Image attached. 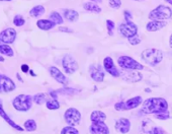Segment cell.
Returning a JSON list of instances; mask_svg holds the SVG:
<instances>
[{
	"mask_svg": "<svg viewBox=\"0 0 172 134\" xmlns=\"http://www.w3.org/2000/svg\"><path fill=\"white\" fill-rule=\"evenodd\" d=\"M168 109V104L163 97H151L143 102L142 113L144 114H159L166 112Z\"/></svg>",
	"mask_w": 172,
	"mask_h": 134,
	"instance_id": "1",
	"label": "cell"
},
{
	"mask_svg": "<svg viewBox=\"0 0 172 134\" xmlns=\"http://www.w3.org/2000/svg\"><path fill=\"white\" fill-rule=\"evenodd\" d=\"M142 59L145 61L146 63H148L151 66H155L158 65L163 59V52L159 49H146L142 52Z\"/></svg>",
	"mask_w": 172,
	"mask_h": 134,
	"instance_id": "2",
	"label": "cell"
},
{
	"mask_svg": "<svg viewBox=\"0 0 172 134\" xmlns=\"http://www.w3.org/2000/svg\"><path fill=\"white\" fill-rule=\"evenodd\" d=\"M171 16H172L171 8L165 5H158L155 9H153L150 12L149 18L152 20H160V22H163V20L171 18Z\"/></svg>",
	"mask_w": 172,
	"mask_h": 134,
	"instance_id": "3",
	"label": "cell"
},
{
	"mask_svg": "<svg viewBox=\"0 0 172 134\" xmlns=\"http://www.w3.org/2000/svg\"><path fill=\"white\" fill-rule=\"evenodd\" d=\"M117 63L118 65L122 68V69H126V70H143L144 66L141 64L137 62L136 60L133 59L132 57H129V56H121L120 58L117 59Z\"/></svg>",
	"mask_w": 172,
	"mask_h": 134,
	"instance_id": "4",
	"label": "cell"
},
{
	"mask_svg": "<svg viewBox=\"0 0 172 134\" xmlns=\"http://www.w3.org/2000/svg\"><path fill=\"white\" fill-rule=\"evenodd\" d=\"M32 97L27 95H19L13 100V106L17 111L26 112L31 108Z\"/></svg>",
	"mask_w": 172,
	"mask_h": 134,
	"instance_id": "5",
	"label": "cell"
},
{
	"mask_svg": "<svg viewBox=\"0 0 172 134\" xmlns=\"http://www.w3.org/2000/svg\"><path fill=\"white\" fill-rule=\"evenodd\" d=\"M141 104H143V99L142 97H135L132 99L128 100L127 102H120L117 103L114 108L117 111H128V110H132L139 107Z\"/></svg>",
	"mask_w": 172,
	"mask_h": 134,
	"instance_id": "6",
	"label": "cell"
},
{
	"mask_svg": "<svg viewBox=\"0 0 172 134\" xmlns=\"http://www.w3.org/2000/svg\"><path fill=\"white\" fill-rule=\"evenodd\" d=\"M62 65L65 72L68 74H73L78 70V63L74 57L70 54H66L63 57Z\"/></svg>",
	"mask_w": 172,
	"mask_h": 134,
	"instance_id": "7",
	"label": "cell"
},
{
	"mask_svg": "<svg viewBox=\"0 0 172 134\" xmlns=\"http://www.w3.org/2000/svg\"><path fill=\"white\" fill-rule=\"evenodd\" d=\"M118 32H121L125 38H132L138 34V27L133 22H126L125 23H121L118 27Z\"/></svg>",
	"mask_w": 172,
	"mask_h": 134,
	"instance_id": "8",
	"label": "cell"
},
{
	"mask_svg": "<svg viewBox=\"0 0 172 134\" xmlns=\"http://www.w3.org/2000/svg\"><path fill=\"white\" fill-rule=\"evenodd\" d=\"M65 120H66L67 124L70 126H75L78 124L81 120V114L77 109L75 108H69L64 114Z\"/></svg>",
	"mask_w": 172,
	"mask_h": 134,
	"instance_id": "9",
	"label": "cell"
},
{
	"mask_svg": "<svg viewBox=\"0 0 172 134\" xmlns=\"http://www.w3.org/2000/svg\"><path fill=\"white\" fill-rule=\"evenodd\" d=\"M89 72L90 75H91V78L94 81H97V82H101L104 79V71L102 69L101 65L99 64H92L91 66L89 67Z\"/></svg>",
	"mask_w": 172,
	"mask_h": 134,
	"instance_id": "10",
	"label": "cell"
},
{
	"mask_svg": "<svg viewBox=\"0 0 172 134\" xmlns=\"http://www.w3.org/2000/svg\"><path fill=\"white\" fill-rule=\"evenodd\" d=\"M122 79L128 81V82H138L142 80V73L138 70H126L120 75Z\"/></svg>",
	"mask_w": 172,
	"mask_h": 134,
	"instance_id": "11",
	"label": "cell"
},
{
	"mask_svg": "<svg viewBox=\"0 0 172 134\" xmlns=\"http://www.w3.org/2000/svg\"><path fill=\"white\" fill-rule=\"evenodd\" d=\"M103 66H104V69L106 70V72H108L112 76L120 77L121 73L117 70L116 65H114L112 57H105V58L103 59Z\"/></svg>",
	"mask_w": 172,
	"mask_h": 134,
	"instance_id": "12",
	"label": "cell"
},
{
	"mask_svg": "<svg viewBox=\"0 0 172 134\" xmlns=\"http://www.w3.org/2000/svg\"><path fill=\"white\" fill-rule=\"evenodd\" d=\"M89 130L91 134H109L108 126L103 122H92Z\"/></svg>",
	"mask_w": 172,
	"mask_h": 134,
	"instance_id": "13",
	"label": "cell"
},
{
	"mask_svg": "<svg viewBox=\"0 0 172 134\" xmlns=\"http://www.w3.org/2000/svg\"><path fill=\"white\" fill-rule=\"evenodd\" d=\"M15 88V84L9 77L0 74V89L4 92H12Z\"/></svg>",
	"mask_w": 172,
	"mask_h": 134,
	"instance_id": "14",
	"label": "cell"
},
{
	"mask_svg": "<svg viewBox=\"0 0 172 134\" xmlns=\"http://www.w3.org/2000/svg\"><path fill=\"white\" fill-rule=\"evenodd\" d=\"M16 38V32L13 28H6L5 31H3L0 34V41L5 44H11L15 41Z\"/></svg>",
	"mask_w": 172,
	"mask_h": 134,
	"instance_id": "15",
	"label": "cell"
},
{
	"mask_svg": "<svg viewBox=\"0 0 172 134\" xmlns=\"http://www.w3.org/2000/svg\"><path fill=\"white\" fill-rule=\"evenodd\" d=\"M116 129L122 134H126L130 131L131 129V122L127 118H120L116 122Z\"/></svg>",
	"mask_w": 172,
	"mask_h": 134,
	"instance_id": "16",
	"label": "cell"
},
{
	"mask_svg": "<svg viewBox=\"0 0 172 134\" xmlns=\"http://www.w3.org/2000/svg\"><path fill=\"white\" fill-rule=\"evenodd\" d=\"M50 73L52 77L54 78L56 81H58L59 83L61 84H64V85H67L68 83V79L66 78V76H65L62 72L57 67H54V66H51L50 67Z\"/></svg>",
	"mask_w": 172,
	"mask_h": 134,
	"instance_id": "17",
	"label": "cell"
},
{
	"mask_svg": "<svg viewBox=\"0 0 172 134\" xmlns=\"http://www.w3.org/2000/svg\"><path fill=\"white\" fill-rule=\"evenodd\" d=\"M167 24L166 22H160V20H152L146 24V28L148 32H157L162 30Z\"/></svg>",
	"mask_w": 172,
	"mask_h": 134,
	"instance_id": "18",
	"label": "cell"
},
{
	"mask_svg": "<svg viewBox=\"0 0 172 134\" xmlns=\"http://www.w3.org/2000/svg\"><path fill=\"white\" fill-rule=\"evenodd\" d=\"M154 127H155V124L153 123V122L149 119H147V120L142 121L140 131L142 134H151L153 131Z\"/></svg>",
	"mask_w": 172,
	"mask_h": 134,
	"instance_id": "19",
	"label": "cell"
},
{
	"mask_svg": "<svg viewBox=\"0 0 172 134\" xmlns=\"http://www.w3.org/2000/svg\"><path fill=\"white\" fill-rule=\"evenodd\" d=\"M0 116L3 117V119L5 120V121H6L7 123L9 124V125H11L13 128H15L16 130H19V131H22V130H23L22 127H19V126H18L17 124H15L14 122L12 121V120L10 119V118L7 116V114H6L5 112H4V110H3V108H2V103H1V100H0Z\"/></svg>",
	"mask_w": 172,
	"mask_h": 134,
	"instance_id": "20",
	"label": "cell"
},
{
	"mask_svg": "<svg viewBox=\"0 0 172 134\" xmlns=\"http://www.w3.org/2000/svg\"><path fill=\"white\" fill-rule=\"evenodd\" d=\"M36 26H38V27H40L41 30L48 31V30H51L52 27H54L56 26V23L53 22L52 20L40 19V20H38V22H36Z\"/></svg>",
	"mask_w": 172,
	"mask_h": 134,
	"instance_id": "21",
	"label": "cell"
},
{
	"mask_svg": "<svg viewBox=\"0 0 172 134\" xmlns=\"http://www.w3.org/2000/svg\"><path fill=\"white\" fill-rule=\"evenodd\" d=\"M64 17L66 18L69 22H77L79 18V14L78 12L73 10V9H66L64 10Z\"/></svg>",
	"mask_w": 172,
	"mask_h": 134,
	"instance_id": "22",
	"label": "cell"
},
{
	"mask_svg": "<svg viewBox=\"0 0 172 134\" xmlns=\"http://www.w3.org/2000/svg\"><path fill=\"white\" fill-rule=\"evenodd\" d=\"M106 115L101 111H93L90 115V120L92 122H104Z\"/></svg>",
	"mask_w": 172,
	"mask_h": 134,
	"instance_id": "23",
	"label": "cell"
},
{
	"mask_svg": "<svg viewBox=\"0 0 172 134\" xmlns=\"http://www.w3.org/2000/svg\"><path fill=\"white\" fill-rule=\"evenodd\" d=\"M83 7H84L85 10L94 12V13H100V12H101V8L98 6L97 4L92 3V2H86V3H84Z\"/></svg>",
	"mask_w": 172,
	"mask_h": 134,
	"instance_id": "24",
	"label": "cell"
},
{
	"mask_svg": "<svg viewBox=\"0 0 172 134\" xmlns=\"http://www.w3.org/2000/svg\"><path fill=\"white\" fill-rule=\"evenodd\" d=\"M45 13V7L43 5H36L31 10L30 14L34 17H38L40 15H43Z\"/></svg>",
	"mask_w": 172,
	"mask_h": 134,
	"instance_id": "25",
	"label": "cell"
},
{
	"mask_svg": "<svg viewBox=\"0 0 172 134\" xmlns=\"http://www.w3.org/2000/svg\"><path fill=\"white\" fill-rule=\"evenodd\" d=\"M0 53L1 54H4L8 57H12L13 56V50L8 46V45H0Z\"/></svg>",
	"mask_w": 172,
	"mask_h": 134,
	"instance_id": "26",
	"label": "cell"
},
{
	"mask_svg": "<svg viewBox=\"0 0 172 134\" xmlns=\"http://www.w3.org/2000/svg\"><path fill=\"white\" fill-rule=\"evenodd\" d=\"M50 20H52L53 22H55L56 24H61L63 23V18L58 12L53 11L52 13L50 14Z\"/></svg>",
	"mask_w": 172,
	"mask_h": 134,
	"instance_id": "27",
	"label": "cell"
},
{
	"mask_svg": "<svg viewBox=\"0 0 172 134\" xmlns=\"http://www.w3.org/2000/svg\"><path fill=\"white\" fill-rule=\"evenodd\" d=\"M63 93V95H74V93L79 92V89H75V88H71V87H66L61 88L59 91H57V93Z\"/></svg>",
	"mask_w": 172,
	"mask_h": 134,
	"instance_id": "28",
	"label": "cell"
},
{
	"mask_svg": "<svg viewBox=\"0 0 172 134\" xmlns=\"http://www.w3.org/2000/svg\"><path fill=\"white\" fill-rule=\"evenodd\" d=\"M24 127L27 130V131H35L36 129V123L35 120L32 119H30L26 121V123H24Z\"/></svg>",
	"mask_w": 172,
	"mask_h": 134,
	"instance_id": "29",
	"label": "cell"
},
{
	"mask_svg": "<svg viewBox=\"0 0 172 134\" xmlns=\"http://www.w3.org/2000/svg\"><path fill=\"white\" fill-rule=\"evenodd\" d=\"M47 108L49 110H58L60 108V104L57 100H52L47 102Z\"/></svg>",
	"mask_w": 172,
	"mask_h": 134,
	"instance_id": "30",
	"label": "cell"
},
{
	"mask_svg": "<svg viewBox=\"0 0 172 134\" xmlns=\"http://www.w3.org/2000/svg\"><path fill=\"white\" fill-rule=\"evenodd\" d=\"M78 130L73 126H68V127H64L61 131V134H78Z\"/></svg>",
	"mask_w": 172,
	"mask_h": 134,
	"instance_id": "31",
	"label": "cell"
},
{
	"mask_svg": "<svg viewBox=\"0 0 172 134\" xmlns=\"http://www.w3.org/2000/svg\"><path fill=\"white\" fill-rule=\"evenodd\" d=\"M46 95L45 93H38V95H36L34 97V101H35V103L36 104H39V105H42L44 104L45 102H46Z\"/></svg>",
	"mask_w": 172,
	"mask_h": 134,
	"instance_id": "32",
	"label": "cell"
},
{
	"mask_svg": "<svg viewBox=\"0 0 172 134\" xmlns=\"http://www.w3.org/2000/svg\"><path fill=\"white\" fill-rule=\"evenodd\" d=\"M106 27H108V35L109 36H112L113 35V30H114V27H116V24L112 22V20L110 19H108L106 20Z\"/></svg>",
	"mask_w": 172,
	"mask_h": 134,
	"instance_id": "33",
	"label": "cell"
},
{
	"mask_svg": "<svg viewBox=\"0 0 172 134\" xmlns=\"http://www.w3.org/2000/svg\"><path fill=\"white\" fill-rule=\"evenodd\" d=\"M109 6L113 9H118L122 5V0H109Z\"/></svg>",
	"mask_w": 172,
	"mask_h": 134,
	"instance_id": "34",
	"label": "cell"
},
{
	"mask_svg": "<svg viewBox=\"0 0 172 134\" xmlns=\"http://www.w3.org/2000/svg\"><path fill=\"white\" fill-rule=\"evenodd\" d=\"M13 23L16 27H22L24 24V19L22 15H16L14 19H13Z\"/></svg>",
	"mask_w": 172,
	"mask_h": 134,
	"instance_id": "35",
	"label": "cell"
},
{
	"mask_svg": "<svg viewBox=\"0 0 172 134\" xmlns=\"http://www.w3.org/2000/svg\"><path fill=\"white\" fill-rule=\"evenodd\" d=\"M169 112L166 111V112H163V113H159V114H156L155 117H156V119H159V120H167L169 119Z\"/></svg>",
	"mask_w": 172,
	"mask_h": 134,
	"instance_id": "36",
	"label": "cell"
},
{
	"mask_svg": "<svg viewBox=\"0 0 172 134\" xmlns=\"http://www.w3.org/2000/svg\"><path fill=\"white\" fill-rule=\"evenodd\" d=\"M129 42H130L131 45H133V46H137V45H139L141 43V39H140V37L136 35V36L132 37V38H130Z\"/></svg>",
	"mask_w": 172,
	"mask_h": 134,
	"instance_id": "37",
	"label": "cell"
},
{
	"mask_svg": "<svg viewBox=\"0 0 172 134\" xmlns=\"http://www.w3.org/2000/svg\"><path fill=\"white\" fill-rule=\"evenodd\" d=\"M164 133H165L164 130H163L161 127H157V126H155L151 134H164Z\"/></svg>",
	"mask_w": 172,
	"mask_h": 134,
	"instance_id": "38",
	"label": "cell"
},
{
	"mask_svg": "<svg viewBox=\"0 0 172 134\" xmlns=\"http://www.w3.org/2000/svg\"><path fill=\"white\" fill-rule=\"evenodd\" d=\"M124 15H125V20H126V22H132L133 16H132V14H131V12H130V11L125 10Z\"/></svg>",
	"mask_w": 172,
	"mask_h": 134,
	"instance_id": "39",
	"label": "cell"
},
{
	"mask_svg": "<svg viewBox=\"0 0 172 134\" xmlns=\"http://www.w3.org/2000/svg\"><path fill=\"white\" fill-rule=\"evenodd\" d=\"M59 31L60 32H73V31L69 27H60Z\"/></svg>",
	"mask_w": 172,
	"mask_h": 134,
	"instance_id": "40",
	"label": "cell"
},
{
	"mask_svg": "<svg viewBox=\"0 0 172 134\" xmlns=\"http://www.w3.org/2000/svg\"><path fill=\"white\" fill-rule=\"evenodd\" d=\"M22 70L23 72H27V71H28V66H27L26 64L22 65Z\"/></svg>",
	"mask_w": 172,
	"mask_h": 134,
	"instance_id": "41",
	"label": "cell"
},
{
	"mask_svg": "<svg viewBox=\"0 0 172 134\" xmlns=\"http://www.w3.org/2000/svg\"><path fill=\"white\" fill-rule=\"evenodd\" d=\"M169 44H170V47L172 48V35L170 36V40H169Z\"/></svg>",
	"mask_w": 172,
	"mask_h": 134,
	"instance_id": "42",
	"label": "cell"
},
{
	"mask_svg": "<svg viewBox=\"0 0 172 134\" xmlns=\"http://www.w3.org/2000/svg\"><path fill=\"white\" fill-rule=\"evenodd\" d=\"M165 1H166L167 3H169V4H171V5H172V0H165Z\"/></svg>",
	"mask_w": 172,
	"mask_h": 134,
	"instance_id": "43",
	"label": "cell"
},
{
	"mask_svg": "<svg viewBox=\"0 0 172 134\" xmlns=\"http://www.w3.org/2000/svg\"><path fill=\"white\" fill-rule=\"evenodd\" d=\"M90 1H95V2H99L100 3L102 0H90Z\"/></svg>",
	"mask_w": 172,
	"mask_h": 134,
	"instance_id": "44",
	"label": "cell"
},
{
	"mask_svg": "<svg viewBox=\"0 0 172 134\" xmlns=\"http://www.w3.org/2000/svg\"><path fill=\"white\" fill-rule=\"evenodd\" d=\"M4 59H3V57H0V61H3Z\"/></svg>",
	"mask_w": 172,
	"mask_h": 134,
	"instance_id": "45",
	"label": "cell"
},
{
	"mask_svg": "<svg viewBox=\"0 0 172 134\" xmlns=\"http://www.w3.org/2000/svg\"><path fill=\"white\" fill-rule=\"evenodd\" d=\"M135 1H144V0H135Z\"/></svg>",
	"mask_w": 172,
	"mask_h": 134,
	"instance_id": "46",
	"label": "cell"
}]
</instances>
